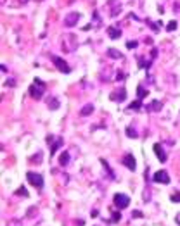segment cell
Returning a JSON list of instances; mask_svg holds the SVG:
<instances>
[{
	"label": "cell",
	"instance_id": "cell-1",
	"mask_svg": "<svg viewBox=\"0 0 180 226\" xmlns=\"http://www.w3.org/2000/svg\"><path fill=\"white\" fill-rule=\"evenodd\" d=\"M26 180L36 187V188H43V176L42 174H38V173H33V171H28L26 173Z\"/></svg>",
	"mask_w": 180,
	"mask_h": 226
},
{
	"label": "cell",
	"instance_id": "cell-2",
	"mask_svg": "<svg viewBox=\"0 0 180 226\" xmlns=\"http://www.w3.org/2000/svg\"><path fill=\"white\" fill-rule=\"evenodd\" d=\"M113 200H114V206L118 209H125L130 206V197L125 195V193H116L114 197H113Z\"/></svg>",
	"mask_w": 180,
	"mask_h": 226
},
{
	"label": "cell",
	"instance_id": "cell-3",
	"mask_svg": "<svg viewBox=\"0 0 180 226\" xmlns=\"http://www.w3.org/2000/svg\"><path fill=\"white\" fill-rule=\"evenodd\" d=\"M52 62H54V66L61 71V73H64V74H69V73H71V67L68 66V62H66L64 59L54 55V57H52Z\"/></svg>",
	"mask_w": 180,
	"mask_h": 226
},
{
	"label": "cell",
	"instance_id": "cell-4",
	"mask_svg": "<svg viewBox=\"0 0 180 226\" xmlns=\"http://www.w3.org/2000/svg\"><path fill=\"white\" fill-rule=\"evenodd\" d=\"M152 181H154V183H163V185H168V183H170V176H168V173H164V171H158V173H154Z\"/></svg>",
	"mask_w": 180,
	"mask_h": 226
},
{
	"label": "cell",
	"instance_id": "cell-5",
	"mask_svg": "<svg viewBox=\"0 0 180 226\" xmlns=\"http://www.w3.org/2000/svg\"><path fill=\"white\" fill-rule=\"evenodd\" d=\"M123 166H126L130 171H135L137 169V162H135V157L132 155V154H126V155H123Z\"/></svg>",
	"mask_w": 180,
	"mask_h": 226
},
{
	"label": "cell",
	"instance_id": "cell-6",
	"mask_svg": "<svg viewBox=\"0 0 180 226\" xmlns=\"http://www.w3.org/2000/svg\"><path fill=\"white\" fill-rule=\"evenodd\" d=\"M78 21H80V14H78V12H69V14L66 16V19H64V24H66L68 28H73Z\"/></svg>",
	"mask_w": 180,
	"mask_h": 226
},
{
	"label": "cell",
	"instance_id": "cell-7",
	"mask_svg": "<svg viewBox=\"0 0 180 226\" xmlns=\"http://www.w3.org/2000/svg\"><path fill=\"white\" fill-rule=\"evenodd\" d=\"M109 98H111V100H114V102H121V100H125V98H126V90H125V88H118V92L111 93V95H109Z\"/></svg>",
	"mask_w": 180,
	"mask_h": 226
},
{
	"label": "cell",
	"instance_id": "cell-8",
	"mask_svg": "<svg viewBox=\"0 0 180 226\" xmlns=\"http://www.w3.org/2000/svg\"><path fill=\"white\" fill-rule=\"evenodd\" d=\"M43 86H36V85H33V86H30V95L33 97V98H36V100H40V97L43 95Z\"/></svg>",
	"mask_w": 180,
	"mask_h": 226
},
{
	"label": "cell",
	"instance_id": "cell-9",
	"mask_svg": "<svg viewBox=\"0 0 180 226\" xmlns=\"http://www.w3.org/2000/svg\"><path fill=\"white\" fill-rule=\"evenodd\" d=\"M161 107H163L161 100H151V104L147 105V111L149 112H158V111H161Z\"/></svg>",
	"mask_w": 180,
	"mask_h": 226
},
{
	"label": "cell",
	"instance_id": "cell-10",
	"mask_svg": "<svg viewBox=\"0 0 180 226\" xmlns=\"http://www.w3.org/2000/svg\"><path fill=\"white\" fill-rule=\"evenodd\" d=\"M154 152H156V155H158V159H159V162H164L166 161V154H164V150H163V147L159 145V143H154Z\"/></svg>",
	"mask_w": 180,
	"mask_h": 226
},
{
	"label": "cell",
	"instance_id": "cell-11",
	"mask_svg": "<svg viewBox=\"0 0 180 226\" xmlns=\"http://www.w3.org/2000/svg\"><path fill=\"white\" fill-rule=\"evenodd\" d=\"M108 55H109V59H114V60L125 59V57H123V54H121L120 50H116V48H108Z\"/></svg>",
	"mask_w": 180,
	"mask_h": 226
},
{
	"label": "cell",
	"instance_id": "cell-12",
	"mask_svg": "<svg viewBox=\"0 0 180 226\" xmlns=\"http://www.w3.org/2000/svg\"><path fill=\"white\" fill-rule=\"evenodd\" d=\"M108 35H109V38H113V40H118V38L121 36V31H120L118 28H114V26H109Z\"/></svg>",
	"mask_w": 180,
	"mask_h": 226
},
{
	"label": "cell",
	"instance_id": "cell-13",
	"mask_svg": "<svg viewBox=\"0 0 180 226\" xmlns=\"http://www.w3.org/2000/svg\"><path fill=\"white\" fill-rule=\"evenodd\" d=\"M92 112H94V104H87V105H83V107L80 109V114H81V116H85V117L90 116Z\"/></svg>",
	"mask_w": 180,
	"mask_h": 226
},
{
	"label": "cell",
	"instance_id": "cell-14",
	"mask_svg": "<svg viewBox=\"0 0 180 226\" xmlns=\"http://www.w3.org/2000/svg\"><path fill=\"white\" fill-rule=\"evenodd\" d=\"M62 143H64V142H62V138H61V136H59V138H55V143L50 147V154H52V157H54L55 152L59 150V147H62Z\"/></svg>",
	"mask_w": 180,
	"mask_h": 226
},
{
	"label": "cell",
	"instance_id": "cell-15",
	"mask_svg": "<svg viewBox=\"0 0 180 226\" xmlns=\"http://www.w3.org/2000/svg\"><path fill=\"white\" fill-rule=\"evenodd\" d=\"M69 159H71V157H69V154H68V152H62V154L59 155V164H61V166H68Z\"/></svg>",
	"mask_w": 180,
	"mask_h": 226
},
{
	"label": "cell",
	"instance_id": "cell-16",
	"mask_svg": "<svg viewBox=\"0 0 180 226\" xmlns=\"http://www.w3.org/2000/svg\"><path fill=\"white\" fill-rule=\"evenodd\" d=\"M147 93H149V92H147L145 88H142V86H137V95H139L137 98H140V100H142V98H145V97H147Z\"/></svg>",
	"mask_w": 180,
	"mask_h": 226
},
{
	"label": "cell",
	"instance_id": "cell-17",
	"mask_svg": "<svg viewBox=\"0 0 180 226\" xmlns=\"http://www.w3.org/2000/svg\"><path fill=\"white\" fill-rule=\"evenodd\" d=\"M140 107H142V100H140V98H137L135 102H132V104L128 105V109H140Z\"/></svg>",
	"mask_w": 180,
	"mask_h": 226
},
{
	"label": "cell",
	"instance_id": "cell-18",
	"mask_svg": "<svg viewBox=\"0 0 180 226\" xmlns=\"http://www.w3.org/2000/svg\"><path fill=\"white\" fill-rule=\"evenodd\" d=\"M47 104H49V109H57V107H59V102H57V98H54V97L49 98Z\"/></svg>",
	"mask_w": 180,
	"mask_h": 226
},
{
	"label": "cell",
	"instance_id": "cell-19",
	"mask_svg": "<svg viewBox=\"0 0 180 226\" xmlns=\"http://www.w3.org/2000/svg\"><path fill=\"white\" fill-rule=\"evenodd\" d=\"M177 29V21H170L166 24V31H175Z\"/></svg>",
	"mask_w": 180,
	"mask_h": 226
},
{
	"label": "cell",
	"instance_id": "cell-20",
	"mask_svg": "<svg viewBox=\"0 0 180 226\" xmlns=\"http://www.w3.org/2000/svg\"><path fill=\"white\" fill-rule=\"evenodd\" d=\"M125 131H126V136H130V138H137V131H135L133 128H130V126H128Z\"/></svg>",
	"mask_w": 180,
	"mask_h": 226
},
{
	"label": "cell",
	"instance_id": "cell-21",
	"mask_svg": "<svg viewBox=\"0 0 180 226\" xmlns=\"http://www.w3.org/2000/svg\"><path fill=\"white\" fill-rule=\"evenodd\" d=\"M101 162H102V166H104V168H106V171H108V173H109V176H111V178H114V173H113V171H111V168H109V166H108V162H106V161H104V159H102V161H101Z\"/></svg>",
	"mask_w": 180,
	"mask_h": 226
},
{
	"label": "cell",
	"instance_id": "cell-22",
	"mask_svg": "<svg viewBox=\"0 0 180 226\" xmlns=\"http://www.w3.org/2000/svg\"><path fill=\"white\" fill-rule=\"evenodd\" d=\"M16 195H23V197H28V190L24 187H21L19 190H16Z\"/></svg>",
	"mask_w": 180,
	"mask_h": 226
},
{
	"label": "cell",
	"instance_id": "cell-23",
	"mask_svg": "<svg viewBox=\"0 0 180 226\" xmlns=\"http://www.w3.org/2000/svg\"><path fill=\"white\" fill-rule=\"evenodd\" d=\"M170 200H171V202H180V193H179V192H175V193H171V197H170Z\"/></svg>",
	"mask_w": 180,
	"mask_h": 226
},
{
	"label": "cell",
	"instance_id": "cell-24",
	"mask_svg": "<svg viewBox=\"0 0 180 226\" xmlns=\"http://www.w3.org/2000/svg\"><path fill=\"white\" fill-rule=\"evenodd\" d=\"M126 47H128V48H137V47H139V43H137L135 40H130V41L126 43Z\"/></svg>",
	"mask_w": 180,
	"mask_h": 226
},
{
	"label": "cell",
	"instance_id": "cell-25",
	"mask_svg": "<svg viewBox=\"0 0 180 226\" xmlns=\"http://www.w3.org/2000/svg\"><path fill=\"white\" fill-rule=\"evenodd\" d=\"M30 161H31V162H42V152H40V154H36V157H31V159H30Z\"/></svg>",
	"mask_w": 180,
	"mask_h": 226
},
{
	"label": "cell",
	"instance_id": "cell-26",
	"mask_svg": "<svg viewBox=\"0 0 180 226\" xmlns=\"http://www.w3.org/2000/svg\"><path fill=\"white\" fill-rule=\"evenodd\" d=\"M16 85V79H7L5 81V86H14Z\"/></svg>",
	"mask_w": 180,
	"mask_h": 226
},
{
	"label": "cell",
	"instance_id": "cell-27",
	"mask_svg": "<svg viewBox=\"0 0 180 226\" xmlns=\"http://www.w3.org/2000/svg\"><path fill=\"white\" fill-rule=\"evenodd\" d=\"M35 85H38V86H43V88H45V83H43L42 79H38V78H35Z\"/></svg>",
	"mask_w": 180,
	"mask_h": 226
},
{
	"label": "cell",
	"instance_id": "cell-28",
	"mask_svg": "<svg viewBox=\"0 0 180 226\" xmlns=\"http://www.w3.org/2000/svg\"><path fill=\"white\" fill-rule=\"evenodd\" d=\"M113 221H114V223H116V221H120V212H118V211L113 214Z\"/></svg>",
	"mask_w": 180,
	"mask_h": 226
},
{
	"label": "cell",
	"instance_id": "cell-29",
	"mask_svg": "<svg viewBox=\"0 0 180 226\" xmlns=\"http://www.w3.org/2000/svg\"><path fill=\"white\" fill-rule=\"evenodd\" d=\"M147 24H149V26H151V28H152L154 31H159V29H158V26H156L154 22H151V21H147Z\"/></svg>",
	"mask_w": 180,
	"mask_h": 226
},
{
	"label": "cell",
	"instance_id": "cell-30",
	"mask_svg": "<svg viewBox=\"0 0 180 226\" xmlns=\"http://www.w3.org/2000/svg\"><path fill=\"white\" fill-rule=\"evenodd\" d=\"M133 218H142V212H139V211H135V212H133Z\"/></svg>",
	"mask_w": 180,
	"mask_h": 226
},
{
	"label": "cell",
	"instance_id": "cell-31",
	"mask_svg": "<svg viewBox=\"0 0 180 226\" xmlns=\"http://www.w3.org/2000/svg\"><path fill=\"white\" fill-rule=\"evenodd\" d=\"M118 73H120V74L116 76V79H121V78H125V74H123V73H121V71H118Z\"/></svg>",
	"mask_w": 180,
	"mask_h": 226
},
{
	"label": "cell",
	"instance_id": "cell-32",
	"mask_svg": "<svg viewBox=\"0 0 180 226\" xmlns=\"http://www.w3.org/2000/svg\"><path fill=\"white\" fill-rule=\"evenodd\" d=\"M99 216V211H92V218H97Z\"/></svg>",
	"mask_w": 180,
	"mask_h": 226
},
{
	"label": "cell",
	"instance_id": "cell-33",
	"mask_svg": "<svg viewBox=\"0 0 180 226\" xmlns=\"http://www.w3.org/2000/svg\"><path fill=\"white\" fill-rule=\"evenodd\" d=\"M177 223H179V225H180V214H179V216H177Z\"/></svg>",
	"mask_w": 180,
	"mask_h": 226
},
{
	"label": "cell",
	"instance_id": "cell-34",
	"mask_svg": "<svg viewBox=\"0 0 180 226\" xmlns=\"http://www.w3.org/2000/svg\"><path fill=\"white\" fill-rule=\"evenodd\" d=\"M19 2H21V4H24V2H28V0H19Z\"/></svg>",
	"mask_w": 180,
	"mask_h": 226
}]
</instances>
